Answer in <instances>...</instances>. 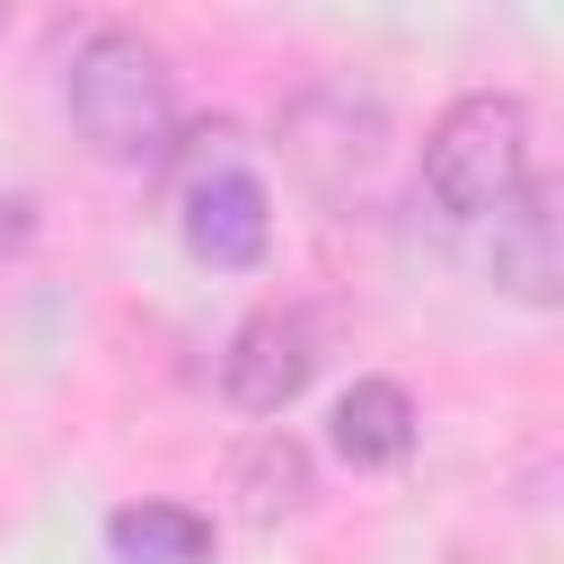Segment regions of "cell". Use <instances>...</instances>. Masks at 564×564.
Segmentation results:
<instances>
[{"instance_id":"cell-1","label":"cell","mask_w":564,"mask_h":564,"mask_svg":"<svg viewBox=\"0 0 564 564\" xmlns=\"http://www.w3.org/2000/svg\"><path fill=\"white\" fill-rule=\"evenodd\" d=\"M62 106L106 167H159L176 150V70L141 26H115V18L79 26L70 70H62Z\"/></svg>"},{"instance_id":"cell-2","label":"cell","mask_w":564,"mask_h":564,"mask_svg":"<svg viewBox=\"0 0 564 564\" xmlns=\"http://www.w3.org/2000/svg\"><path fill=\"white\" fill-rule=\"evenodd\" d=\"M529 141H538V123H529V106L511 88L449 97L441 123H432V141H423V203L441 220H458V229L494 220L529 185Z\"/></svg>"},{"instance_id":"cell-3","label":"cell","mask_w":564,"mask_h":564,"mask_svg":"<svg viewBox=\"0 0 564 564\" xmlns=\"http://www.w3.org/2000/svg\"><path fill=\"white\" fill-rule=\"evenodd\" d=\"M273 150H282V167H291L317 203L344 212V203H361L370 176L388 167V106H379L370 88H352V79H317V88H300V97L282 106Z\"/></svg>"},{"instance_id":"cell-4","label":"cell","mask_w":564,"mask_h":564,"mask_svg":"<svg viewBox=\"0 0 564 564\" xmlns=\"http://www.w3.org/2000/svg\"><path fill=\"white\" fill-rule=\"evenodd\" d=\"M317 379V326L300 308H256L220 352V397L238 414H282Z\"/></svg>"},{"instance_id":"cell-5","label":"cell","mask_w":564,"mask_h":564,"mask_svg":"<svg viewBox=\"0 0 564 564\" xmlns=\"http://www.w3.org/2000/svg\"><path fill=\"white\" fill-rule=\"evenodd\" d=\"M185 247L212 273H256L273 247V194L247 167H212L185 185Z\"/></svg>"},{"instance_id":"cell-6","label":"cell","mask_w":564,"mask_h":564,"mask_svg":"<svg viewBox=\"0 0 564 564\" xmlns=\"http://www.w3.org/2000/svg\"><path fill=\"white\" fill-rule=\"evenodd\" d=\"M485 229V273H494V291H511V300H529V308H555V291H564V247H555V194L529 176L494 220H476Z\"/></svg>"},{"instance_id":"cell-7","label":"cell","mask_w":564,"mask_h":564,"mask_svg":"<svg viewBox=\"0 0 564 564\" xmlns=\"http://www.w3.org/2000/svg\"><path fill=\"white\" fill-rule=\"evenodd\" d=\"M414 432H423V414H414V397H405L397 379H352V388L335 397V414H326V441H335V458H344L352 476L405 467V458H414Z\"/></svg>"},{"instance_id":"cell-8","label":"cell","mask_w":564,"mask_h":564,"mask_svg":"<svg viewBox=\"0 0 564 564\" xmlns=\"http://www.w3.org/2000/svg\"><path fill=\"white\" fill-rule=\"evenodd\" d=\"M229 494H238V511L247 520H300L308 502H317V458L291 441V432H256L238 458H229Z\"/></svg>"},{"instance_id":"cell-9","label":"cell","mask_w":564,"mask_h":564,"mask_svg":"<svg viewBox=\"0 0 564 564\" xmlns=\"http://www.w3.org/2000/svg\"><path fill=\"white\" fill-rule=\"evenodd\" d=\"M115 564H212V520L185 502H123L106 511Z\"/></svg>"},{"instance_id":"cell-10","label":"cell","mask_w":564,"mask_h":564,"mask_svg":"<svg viewBox=\"0 0 564 564\" xmlns=\"http://www.w3.org/2000/svg\"><path fill=\"white\" fill-rule=\"evenodd\" d=\"M35 247V194H0V264Z\"/></svg>"},{"instance_id":"cell-11","label":"cell","mask_w":564,"mask_h":564,"mask_svg":"<svg viewBox=\"0 0 564 564\" xmlns=\"http://www.w3.org/2000/svg\"><path fill=\"white\" fill-rule=\"evenodd\" d=\"M0 18H9V9H0Z\"/></svg>"}]
</instances>
